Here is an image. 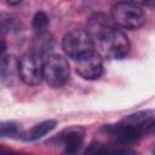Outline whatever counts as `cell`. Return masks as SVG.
I'll return each mask as SVG.
<instances>
[{
	"instance_id": "5b68a950",
	"label": "cell",
	"mask_w": 155,
	"mask_h": 155,
	"mask_svg": "<svg viewBox=\"0 0 155 155\" xmlns=\"http://www.w3.org/2000/svg\"><path fill=\"white\" fill-rule=\"evenodd\" d=\"M19 79L28 86H35L44 79V62L35 52H27L19 58Z\"/></svg>"
},
{
	"instance_id": "ba28073f",
	"label": "cell",
	"mask_w": 155,
	"mask_h": 155,
	"mask_svg": "<svg viewBox=\"0 0 155 155\" xmlns=\"http://www.w3.org/2000/svg\"><path fill=\"white\" fill-rule=\"evenodd\" d=\"M59 140L68 154L78 153L84 144V130L79 126L69 127L59 134Z\"/></svg>"
},
{
	"instance_id": "9a60e30c",
	"label": "cell",
	"mask_w": 155,
	"mask_h": 155,
	"mask_svg": "<svg viewBox=\"0 0 155 155\" xmlns=\"http://www.w3.org/2000/svg\"><path fill=\"white\" fill-rule=\"evenodd\" d=\"M144 132L145 133H150V134H155V119H150L145 126H144Z\"/></svg>"
},
{
	"instance_id": "7a4b0ae2",
	"label": "cell",
	"mask_w": 155,
	"mask_h": 155,
	"mask_svg": "<svg viewBox=\"0 0 155 155\" xmlns=\"http://www.w3.org/2000/svg\"><path fill=\"white\" fill-rule=\"evenodd\" d=\"M98 42L102 53L109 59H122L128 54L131 48V44L126 34L115 27L109 29L98 40Z\"/></svg>"
},
{
	"instance_id": "8fae6325",
	"label": "cell",
	"mask_w": 155,
	"mask_h": 155,
	"mask_svg": "<svg viewBox=\"0 0 155 155\" xmlns=\"http://www.w3.org/2000/svg\"><path fill=\"white\" fill-rule=\"evenodd\" d=\"M56 127V121L54 120H46L42 121L38 125H35L33 128H30L27 133H24V139L25 140H36L50 133L53 128Z\"/></svg>"
},
{
	"instance_id": "6da1fadb",
	"label": "cell",
	"mask_w": 155,
	"mask_h": 155,
	"mask_svg": "<svg viewBox=\"0 0 155 155\" xmlns=\"http://www.w3.org/2000/svg\"><path fill=\"white\" fill-rule=\"evenodd\" d=\"M114 24L124 29H138L145 23V15L143 10L131 1H119L111 7L110 15Z\"/></svg>"
},
{
	"instance_id": "52a82bcc",
	"label": "cell",
	"mask_w": 155,
	"mask_h": 155,
	"mask_svg": "<svg viewBox=\"0 0 155 155\" xmlns=\"http://www.w3.org/2000/svg\"><path fill=\"white\" fill-rule=\"evenodd\" d=\"M107 133L119 144H131L137 142L144 133L142 126L127 122L122 120L116 125H110L105 127Z\"/></svg>"
},
{
	"instance_id": "9c48e42d",
	"label": "cell",
	"mask_w": 155,
	"mask_h": 155,
	"mask_svg": "<svg viewBox=\"0 0 155 155\" xmlns=\"http://www.w3.org/2000/svg\"><path fill=\"white\" fill-rule=\"evenodd\" d=\"M113 23L114 22L111 19V17L109 18L108 16H105L103 13H94L93 16L90 17V19L87 22V31L92 36L93 41L94 40L98 41L109 29H111L114 27Z\"/></svg>"
},
{
	"instance_id": "5bb4252c",
	"label": "cell",
	"mask_w": 155,
	"mask_h": 155,
	"mask_svg": "<svg viewBox=\"0 0 155 155\" xmlns=\"http://www.w3.org/2000/svg\"><path fill=\"white\" fill-rule=\"evenodd\" d=\"M18 133V125L13 121H7L1 124V136L2 137H13Z\"/></svg>"
},
{
	"instance_id": "277c9868",
	"label": "cell",
	"mask_w": 155,
	"mask_h": 155,
	"mask_svg": "<svg viewBox=\"0 0 155 155\" xmlns=\"http://www.w3.org/2000/svg\"><path fill=\"white\" fill-rule=\"evenodd\" d=\"M70 76L68 61L61 54H48L44 62V80L54 88L64 86Z\"/></svg>"
},
{
	"instance_id": "7c38bea8",
	"label": "cell",
	"mask_w": 155,
	"mask_h": 155,
	"mask_svg": "<svg viewBox=\"0 0 155 155\" xmlns=\"http://www.w3.org/2000/svg\"><path fill=\"white\" fill-rule=\"evenodd\" d=\"M52 47H53V40H52L51 35L47 34V31L38 33V36L34 40L33 52H35L39 56H42V54L48 53V51H51Z\"/></svg>"
},
{
	"instance_id": "30bf717a",
	"label": "cell",
	"mask_w": 155,
	"mask_h": 155,
	"mask_svg": "<svg viewBox=\"0 0 155 155\" xmlns=\"http://www.w3.org/2000/svg\"><path fill=\"white\" fill-rule=\"evenodd\" d=\"M17 76L19 78V59L12 54H2L1 82L4 85H12Z\"/></svg>"
},
{
	"instance_id": "3957f363",
	"label": "cell",
	"mask_w": 155,
	"mask_h": 155,
	"mask_svg": "<svg viewBox=\"0 0 155 155\" xmlns=\"http://www.w3.org/2000/svg\"><path fill=\"white\" fill-rule=\"evenodd\" d=\"M94 41L87 30L74 29L67 33L62 40V48L64 53L74 61L81 56L93 51Z\"/></svg>"
},
{
	"instance_id": "e0dca14e",
	"label": "cell",
	"mask_w": 155,
	"mask_h": 155,
	"mask_svg": "<svg viewBox=\"0 0 155 155\" xmlns=\"http://www.w3.org/2000/svg\"><path fill=\"white\" fill-rule=\"evenodd\" d=\"M154 153H155V150H154Z\"/></svg>"
},
{
	"instance_id": "2e32d148",
	"label": "cell",
	"mask_w": 155,
	"mask_h": 155,
	"mask_svg": "<svg viewBox=\"0 0 155 155\" xmlns=\"http://www.w3.org/2000/svg\"><path fill=\"white\" fill-rule=\"evenodd\" d=\"M24 0H6V2L8 4V5H11V6H17V5H19V4H22Z\"/></svg>"
},
{
	"instance_id": "4fadbf2b",
	"label": "cell",
	"mask_w": 155,
	"mask_h": 155,
	"mask_svg": "<svg viewBox=\"0 0 155 155\" xmlns=\"http://www.w3.org/2000/svg\"><path fill=\"white\" fill-rule=\"evenodd\" d=\"M48 24H50L48 16H47L44 11H39V12H36L35 16L33 17L31 25H33V28L35 29L36 33H44V31H46Z\"/></svg>"
},
{
	"instance_id": "8992f818",
	"label": "cell",
	"mask_w": 155,
	"mask_h": 155,
	"mask_svg": "<svg viewBox=\"0 0 155 155\" xmlns=\"http://www.w3.org/2000/svg\"><path fill=\"white\" fill-rule=\"evenodd\" d=\"M76 73L85 80H96L103 74L102 56L94 50L75 59Z\"/></svg>"
}]
</instances>
